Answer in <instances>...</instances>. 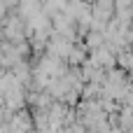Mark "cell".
<instances>
[{"label":"cell","mask_w":133,"mask_h":133,"mask_svg":"<svg viewBox=\"0 0 133 133\" xmlns=\"http://www.w3.org/2000/svg\"><path fill=\"white\" fill-rule=\"evenodd\" d=\"M5 14H7V2L0 0V16H5Z\"/></svg>","instance_id":"obj_2"},{"label":"cell","mask_w":133,"mask_h":133,"mask_svg":"<svg viewBox=\"0 0 133 133\" xmlns=\"http://www.w3.org/2000/svg\"><path fill=\"white\" fill-rule=\"evenodd\" d=\"M84 2H87V5H94V2H96V0H84Z\"/></svg>","instance_id":"obj_4"},{"label":"cell","mask_w":133,"mask_h":133,"mask_svg":"<svg viewBox=\"0 0 133 133\" xmlns=\"http://www.w3.org/2000/svg\"><path fill=\"white\" fill-rule=\"evenodd\" d=\"M82 44L87 47V51H94V49H101L105 44V35L103 33H96V30H89L82 40Z\"/></svg>","instance_id":"obj_1"},{"label":"cell","mask_w":133,"mask_h":133,"mask_svg":"<svg viewBox=\"0 0 133 133\" xmlns=\"http://www.w3.org/2000/svg\"><path fill=\"white\" fill-rule=\"evenodd\" d=\"M129 82H131V87H133V72H129Z\"/></svg>","instance_id":"obj_3"}]
</instances>
